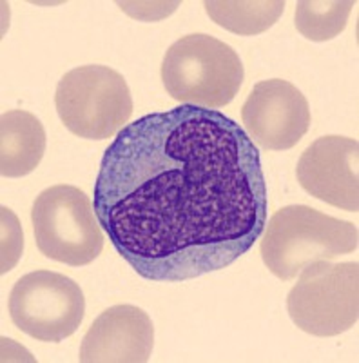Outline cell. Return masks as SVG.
Instances as JSON below:
<instances>
[{
	"instance_id": "obj_1",
	"label": "cell",
	"mask_w": 359,
	"mask_h": 363,
	"mask_svg": "<svg viewBox=\"0 0 359 363\" xmlns=\"http://www.w3.org/2000/svg\"><path fill=\"white\" fill-rule=\"evenodd\" d=\"M93 206L142 278L186 281L234 264L261 238L267 182L245 129L178 106L125 125L106 149Z\"/></svg>"
},
{
	"instance_id": "obj_2",
	"label": "cell",
	"mask_w": 359,
	"mask_h": 363,
	"mask_svg": "<svg viewBox=\"0 0 359 363\" xmlns=\"http://www.w3.org/2000/svg\"><path fill=\"white\" fill-rule=\"evenodd\" d=\"M359 245L358 225L309 206H287L265 223L260 252L265 267L280 280H294L318 260H334Z\"/></svg>"
},
{
	"instance_id": "obj_3",
	"label": "cell",
	"mask_w": 359,
	"mask_h": 363,
	"mask_svg": "<svg viewBox=\"0 0 359 363\" xmlns=\"http://www.w3.org/2000/svg\"><path fill=\"white\" fill-rule=\"evenodd\" d=\"M245 71L231 45L205 33L182 37L166 51L161 82L182 106L216 109L238 95Z\"/></svg>"
},
{
	"instance_id": "obj_4",
	"label": "cell",
	"mask_w": 359,
	"mask_h": 363,
	"mask_svg": "<svg viewBox=\"0 0 359 363\" xmlns=\"http://www.w3.org/2000/svg\"><path fill=\"white\" fill-rule=\"evenodd\" d=\"M55 106L62 124L87 140L118 135L132 115V96L125 79L100 64L67 71L57 86Z\"/></svg>"
},
{
	"instance_id": "obj_5",
	"label": "cell",
	"mask_w": 359,
	"mask_h": 363,
	"mask_svg": "<svg viewBox=\"0 0 359 363\" xmlns=\"http://www.w3.org/2000/svg\"><path fill=\"white\" fill-rule=\"evenodd\" d=\"M31 223L38 251L71 267L91 264L103 249V233L91 199L74 186L47 187L37 196Z\"/></svg>"
},
{
	"instance_id": "obj_6",
	"label": "cell",
	"mask_w": 359,
	"mask_h": 363,
	"mask_svg": "<svg viewBox=\"0 0 359 363\" xmlns=\"http://www.w3.org/2000/svg\"><path fill=\"white\" fill-rule=\"evenodd\" d=\"M289 296L287 311L297 329L319 338L351 330L359 318V264L318 260L307 265Z\"/></svg>"
},
{
	"instance_id": "obj_7",
	"label": "cell",
	"mask_w": 359,
	"mask_h": 363,
	"mask_svg": "<svg viewBox=\"0 0 359 363\" xmlns=\"http://www.w3.org/2000/svg\"><path fill=\"white\" fill-rule=\"evenodd\" d=\"M15 327L38 342L58 343L79 330L86 314L80 285L53 271L28 272L9 293Z\"/></svg>"
},
{
	"instance_id": "obj_8",
	"label": "cell",
	"mask_w": 359,
	"mask_h": 363,
	"mask_svg": "<svg viewBox=\"0 0 359 363\" xmlns=\"http://www.w3.org/2000/svg\"><path fill=\"white\" fill-rule=\"evenodd\" d=\"M241 122L254 145L268 151H287L309 131L310 108L294 84L281 79L261 80L245 100Z\"/></svg>"
},
{
	"instance_id": "obj_9",
	"label": "cell",
	"mask_w": 359,
	"mask_h": 363,
	"mask_svg": "<svg viewBox=\"0 0 359 363\" xmlns=\"http://www.w3.org/2000/svg\"><path fill=\"white\" fill-rule=\"evenodd\" d=\"M359 144L347 136H321L300 157V186L325 203L348 213L359 211Z\"/></svg>"
},
{
	"instance_id": "obj_10",
	"label": "cell",
	"mask_w": 359,
	"mask_h": 363,
	"mask_svg": "<svg viewBox=\"0 0 359 363\" xmlns=\"http://www.w3.org/2000/svg\"><path fill=\"white\" fill-rule=\"evenodd\" d=\"M154 347V327L137 306H113L96 318L80 345L82 363H145Z\"/></svg>"
},
{
	"instance_id": "obj_11",
	"label": "cell",
	"mask_w": 359,
	"mask_h": 363,
	"mask_svg": "<svg viewBox=\"0 0 359 363\" xmlns=\"http://www.w3.org/2000/svg\"><path fill=\"white\" fill-rule=\"evenodd\" d=\"M46 129L33 113L13 109L0 118V173L18 178L33 173L46 153Z\"/></svg>"
},
{
	"instance_id": "obj_12",
	"label": "cell",
	"mask_w": 359,
	"mask_h": 363,
	"mask_svg": "<svg viewBox=\"0 0 359 363\" xmlns=\"http://www.w3.org/2000/svg\"><path fill=\"white\" fill-rule=\"evenodd\" d=\"M203 6L220 28L241 37H252L273 28L287 4L283 0H207Z\"/></svg>"
},
{
	"instance_id": "obj_13",
	"label": "cell",
	"mask_w": 359,
	"mask_h": 363,
	"mask_svg": "<svg viewBox=\"0 0 359 363\" xmlns=\"http://www.w3.org/2000/svg\"><path fill=\"white\" fill-rule=\"evenodd\" d=\"M352 8V0H302L296 6L294 24L307 40H332L347 28Z\"/></svg>"
},
{
	"instance_id": "obj_14",
	"label": "cell",
	"mask_w": 359,
	"mask_h": 363,
	"mask_svg": "<svg viewBox=\"0 0 359 363\" xmlns=\"http://www.w3.org/2000/svg\"><path fill=\"white\" fill-rule=\"evenodd\" d=\"M0 216H2V264H0V272L6 274L22 258L24 233H22L21 222L9 207H2Z\"/></svg>"
},
{
	"instance_id": "obj_15",
	"label": "cell",
	"mask_w": 359,
	"mask_h": 363,
	"mask_svg": "<svg viewBox=\"0 0 359 363\" xmlns=\"http://www.w3.org/2000/svg\"><path fill=\"white\" fill-rule=\"evenodd\" d=\"M176 4L178 2H118L120 8L127 15L140 18V21H160L153 13L154 9L160 11V9H169Z\"/></svg>"
}]
</instances>
